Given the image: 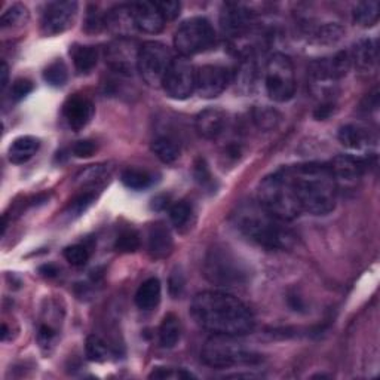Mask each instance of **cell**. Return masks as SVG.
Listing matches in <instances>:
<instances>
[{
	"label": "cell",
	"instance_id": "46",
	"mask_svg": "<svg viewBox=\"0 0 380 380\" xmlns=\"http://www.w3.org/2000/svg\"><path fill=\"white\" fill-rule=\"evenodd\" d=\"M39 270L43 276H48V278H54V276L58 275V269L54 265H45Z\"/></svg>",
	"mask_w": 380,
	"mask_h": 380
},
{
	"label": "cell",
	"instance_id": "24",
	"mask_svg": "<svg viewBox=\"0 0 380 380\" xmlns=\"http://www.w3.org/2000/svg\"><path fill=\"white\" fill-rule=\"evenodd\" d=\"M72 60L79 73H90L98 63L100 53L95 46L76 45L70 51Z\"/></svg>",
	"mask_w": 380,
	"mask_h": 380
},
{
	"label": "cell",
	"instance_id": "47",
	"mask_svg": "<svg viewBox=\"0 0 380 380\" xmlns=\"http://www.w3.org/2000/svg\"><path fill=\"white\" fill-rule=\"evenodd\" d=\"M0 75H2V80H0V83H2V90H5L6 85H8V76H9V68H8V64L5 61H2V68H0Z\"/></svg>",
	"mask_w": 380,
	"mask_h": 380
},
{
	"label": "cell",
	"instance_id": "16",
	"mask_svg": "<svg viewBox=\"0 0 380 380\" xmlns=\"http://www.w3.org/2000/svg\"><path fill=\"white\" fill-rule=\"evenodd\" d=\"M63 115L68 127L73 131H80L91 122L94 116V105L90 98L75 94L64 102Z\"/></svg>",
	"mask_w": 380,
	"mask_h": 380
},
{
	"label": "cell",
	"instance_id": "6",
	"mask_svg": "<svg viewBox=\"0 0 380 380\" xmlns=\"http://www.w3.org/2000/svg\"><path fill=\"white\" fill-rule=\"evenodd\" d=\"M232 336L214 334L205 343L202 361L213 369H231L236 366H253L262 361V357L246 349L243 344L233 340Z\"/></svg>",
	"mask_w": 380,
	"mask_h": 380
},
{
	"label": "cell",
	"instance_id": "37",
	"mask_svg": "<svg viewBox=\"0 0 380 380\" xmlns=\"http://www.w3.org/2000/svg\"><path fill=\"white\" fill-rule=\"evenodd\" d=\"M64 258L75 268H82L90 260V250L85 246L76 244L64 250Z\"/></svg>",
	"mask_w": 380,
	"mask_h": 380
},
{
	"label": "cell",
	"instance_id": "7",
	"mask_svg": "<svg viewBox=\"0 0 380 380\" xmlns=\"http://www.w3.org/2000/svg\"><path fill=\"white\" fill-rule=\"evenodd\" d=\"M265 86L270 100L285 102L296 94V73L291 60L276 53L269 57L265 67Z\"/></svg>",
	"mask_w": 380,
	"mask_h": 380
},
{
	"label": "cell",
	"instance_id": "42",
	"mask_svg": "<svg viewBox=\"0 0 380 380\" xmlns=\"http://www.w3.org/2000/svg\"><path fill=\"white\" fill-rule=\"evenodd\" d=\"M97 150V144L91 140H80V142H76L72 147V153L75 154L76 158H91L93 154L95 153Z\"/></svg>",
	"mask_w": 380,
	"mask_h": 380
},
{
	"label": "cell",
	"instance_id": "1",
	"mask_svg": "<svg viewBox=\"0 0 380 380\" xmlns=\"http://www.w3.org/2000/svg\"><path fill=\"white\" fill-rule=\"evenodd\" d=\"M192 315L206 332L239 337L253 332L254 317L238 297L221 291H204L192 302Z\"/></svg>",
	"mask_w": 380,
	"mask_h": 380
},
{
	"label": "cell",
	"instance_id": "13",
	"mask_svg": "<svg viewBox=\"0 0 380 380\" xmlns=\"http://www.w3.org/2000/svg\"><path fill=\"white\" fill-rule=\"evenodd\" d=\"M254 14L247 8L228 4L224 5L220 14V27L228 38L238 41L247 36L254 26Z\"/></svg>",
	"mask_w": 380,
	"mask_h": 380
},
{
	"label": "cell",
	"instance_id": "35",
	"mask_svg": "<svg viewBox=\"0 0 380 380\" xmlns=\"http://www.w3.org/2000/svg\"><path fill=\"white\" fill-rule=\"evenodd\" d=\"M43 79L51 85V86H63L67 79H68V72H67V67L63 61H54L53 64H49L45 72H43Z\"/></svg>",
	"mask_w": 380,
	"mask_h": 380
},
{
	"label": "cell",
	"instance_id": "23",
	"mask_svg": "<svg viewBox=\"0 0 380 380\" xmlns=\"http://www.w3.org/2000/svg\"><path fill=\"white\" fill-rule=\"evenodd\" d=\"M39 140L36 137H31V135H23L19 137L16 140H14V143L9 147V161L12 164H24L28 159L33 158V154H36V152L39 150Z\"/></svg>",
	"mask_w": 380,
	"mask_h": 380
},
{
	"label": "cell",
	"instance_id": "12",
	"mask_svg": "<svg viewBox=\"0 0 380 380\" xmlns=\"http://www.w3.org/2000/svg\"><path fill=\"white\" fill-rule=\"evenodd\" d=\"M231 83V72L223 65L206 64L196 68L195 91L202 98H216Z\"/></svg>",
	"mask_w": 380,
	"mask_h": 380
},
{
	"label": "cell",
	"instance_id": "34",
	"mask_svg": "<svg viewBox=\"0 0 380 380\" xmlns=\"http://www.w3.org/2000/svg\"><path fill=\"white\" fill-rule=\"evenodd\" d=\"M85 352H86V357H88V359L94 361V362H102V361H106L109 357L107 344L102 342L98 336H90L88 339H86Z\"/></svg>",
	"mask_w": 380,
	"mask_h": 380
},
{
	"label": "cell",
	"instance_id": "36",
	"mask_svg": "<svg viewBox=\"0 0 380 380\" xmlns=\"http://www.w3.org/2000/svg\"><path fill=\"white\" fill-rule=\"evenodd\" d=\"M115 248L120 253H134L140 248V235L134 229H127L119 233Z\"/></svg>",
	"mask_w": 380,
	"mask_h": 380
},
{
	"label": "cell",
	"instance_id": "33",
	"mask_svg": "<svg viewBox=\"0 0 380 380\" xmlns=\"http://www.w3.org/2000/svg\"><path fill=\"white\" fill-rule=\"evenodd\" d=\"M95 199H97L95 192H93V190H85L83 194L76 196L70 202V205H68V209L65 211L67 216L70 218H76V217L82 216L95 202Z\"/></svg>",
	"mask_w": 380,
	"mask_h": 380
},
{
	"label": "cell",
	"instance_id": "43",
	"mask_svg": "<svg viewBox=\"0 0 380 380\" xmlns=\"http://www.w3.org/2000/svg\"><path fill=\"white\" fill-rule=\"evenodd\" d=\"M157 5H158V9L161 11L162 16L167 21L176 20L180 14V9H181L180 2H157Z\"/></svg>",
	"mask_w": 380,
	"mask_h": 380
},
{
	"label": "cell",
	"instance_id": "29",
	"mask_svg": "<svg viewBox=\"0 0 380 380\" xmlns=\"http://www.w3.org/2000/svg\"><path fill=\"white\" fill-rule=\"evenodd\" d=\"M122 181L131 190H144L153 183V177L149 171L142 168H125L120 174Z\"/></svg>",
	"mask_w": 380,
	"mask_h": 380
},
{
	"label": "cell",
	"instance_id": "45",
	"mask_svg": "<svg viewBox=\"0 0 380 380\" xmlns=\"http://www.w3.org/2000/svg\"><path fill=\"white\" fill-rule=\"evenodd\" d=\"M195 177L201 184H206V183H211V174L209 168H206L204 161H198L195 164Z\"/></svg>",
	"mask_w": 380,
	"mask_h": 380
},
{
	"label": "cell",
	"instance_id": "9",
	"mask_svg": "<svg viewBox=\"0 0 380 380\" xmlns=\"http://www.w3.org/2000/svg\"><path fill=\"white\" fill-rule=\"evenodd\" d=\"M174 60L167 45L161 42H146L138 53L137 70L150 86H159Z\"/></svg>",
	"mask_w": 380,
	"mask_h": 380
},
{
	"label": "cell",
	"instance_id": "32",
	"mask_svg": "<svg viewBox=\"0 0 380 380\" xmlns=\"http://www.w3.org/2000/svg\"><path fill=\"white\" fill-rule=\"evenodd\" d=\"M30 19L28 9L24 5H12L4 15H2V27H21L27 24Z\"/></svg>",
	"mask_w": 380,
	"mask_h": 380
},
{
	"label": "cell",
	"instance_id": "22",
	"mask_svg": "<svg viewBox=\"0 0 380 380\" xmlns=\"http://www.w3.org/2000/svg\"><path fill=\"white\" fill-rule=\"evenodd\" d=\"M162 296V287L158 278H150L138 287L135 292V305L142 310H153L158 307Z\"/></svg>",
	"mask_w": 380,
	"mask_h": 380
},
{
	"label": "cell",
	"instance_id": "18",
	"mask_svg": "<svg viewBox=\"0 0 380 380\" xmlns=\"http://www.w3.org/2000/svg\"><path fill=\"white\" fill-rule=\"evenodd\" d=\"M196 131L205 140H218L226 132L229 117L221 109H206L196 116Z\"/></svg>",
	"mask_w": 380,
	"mask_h": 380
},
{
	"label": "cell",
	"instance_id": "2",
	"mask_svg": "<svg viewBox=\"0 0 380 380\" xmlns=\"http://www.w3.org/2000/svg\"><path fill=\"white\" fill-rule=\"evenodd\" d=\"M288 172L303 211L325 216L334 210L339 189L330 165L299 164L288 168Z\"/></svg>",
	"mask_w": 380,
	"mask_h": 380
},
{
	"label": "cell",
	"instance_id": "21",
	"mask_svg": "<svg viewBox=\"0 0 380 380\" xmlns=\"http://www.w3.org/2000/svg\"><path fill=\"white\" fill-rule=\"evenodd\" d=\"M351 58L361 72H373L377 65V41L361 39L355 45Z\"/></svg>",
	"mask_w": 380,
	"mask_h": 380
},
{
	"label": "cell",
	"instance_id": "26",
	"mask_svg": "<svg viewBox=\"0 0 380 380\" xmlns=\"http://www.w3.org/2000/svg\"><path fill=\"white\" fill-rule=\"evenodd\" d=\"M110 177V169L105 165H93L86 168L78 176V181L85 187V190H98L106 184Z\"/></svg>",
	"mask_w": 380,
	"mask_h": 380
},
{
	"label": "cell",
	"instance_id": "41",
	"mask_svg": "<svg viewBox=\"0 0 380 380\" xmlns=\"http://www.w3.org/2000/svg\"><path fill=\"white\" fill-rule=\"evenodd\" d=\"M33 91V83L28 79H16L12 83L11 95L14 101H20Z\"/></svg>",
	"mask_w": 380,
	"mask_h": 380
},
{
	"label": "cell",
	"instance_id": "19",
	"mask_svg": "<svg viewBox=\"0 0 380 380\" xmlns=\"http://www.w3.org/2000/svg\"><path fill=\"white\" fill-rule=\"evenodd\" d=\"M105 26L119 38H127L135 28L131 5H119L105 14Z\"/></svg>",
	"mask_w": 380,
	"mask_h": 380
},
{
	"label": "cell",
	"instance_id": "3",
	"mask_svg": "<svg viewBox=\"0 0 380 380\" xmlns=\"http://www.w3.org/2000/svg\"><path fill=\"white\" fill-rule=\"evenodd\" d=\"M233 223L241 233L266 250H288L296 241L285 221L258 202L241 204L233 213Z\"/></svg>",
	"mask_w": 380,
	"mask_h": 380
},
{
	"label": "cell",
	"instance_id": "20",
	"mask_svg": "<svg viewBox=\"0 0 380 380\" xmlns=\"http://www.w3.org/2000/svg\"><path fill=\"white\" fill-rule=\"evenodd\" d=\"M172 236L164 223H154L147 232V250L154 258H165L172 251Z\"/></svg>",
	"mask_w": 380,
	"mask_h": 380
},
{
	"label": "cell",
	"instance_id": "31",
	"mask_svg": "<svg viewBox=\"0 0 380 380\" xmlns=\"http://www.w3.org/2000/svg\"><path fill=\"white\" fill-rule=\"evenodd\" d=\"M354 21L361 27H371L379 20L377 2H361L354 8Z\"/></svg>",
	"mask_w": 380,
	"mask_h": 380
},
{
	"label": "cell",
	"instance_id": "10",
	"mask_svg": "<svg viewBox=\"0 0 380 380\" xmlns=\"http://www.w3.org/2000/svg\"><path fill=\"white\" fill-rule=\"evenodd\" d=\"M196 68L184 57L172 60L168 72L162 80V88L168 97L174 100H186L195 91Z\"/></svg>",
	"mask_w": 380,
	"mask_h": 380
},
{
	"label": "cell",
	"instance_id": "28",
	"mask_svg": "<svg viewBox=\"0 0 380 380\" xmlns=\"http://www.w3.org/2000/svg\"><path fill=\"white\" fill-rule=\"evenodd\" d=\"M181 337V324L174 314H168L159 327V343L164 348H174Z\"/></svg>",
	"mask_w": 380,
	"mask_h": 380
},
{
	"label": "cell",
	"instance_id": "17",
	"mask_svg": "<svg viewBox=\"0 0 380 380\" xmlns=\"http://www.w3.org/2000/svg\"><path fill=\"white\" fill-rule=\"evenodd\" d=\"M131 8L134 15V24L138 31L147 34H158L164 30L167 20L162 16L157 4L140 2L132 4Z\"/></svg>",
	"mask_w": 380,
	"mask_h": 380
},
{
	"label": "cell",
	"instance_id": "11",
	"mask_svg": "<svg viewBox=\"0 0 380 380\" xmlns=\"http://www.w3.org/2000/svg\"><path fill=\"white\" fill-rule=\"evenodd\" d=\"M140 48L128 38H119L106 48V63L119 75H132L137 68Z\"/></svg>",
	"mask_w": 380,
	"mask_h": 380
},
{
	"label": "cell",
	"instance_id": "8",
	"mask_svg": "<svg viewBox=\"0 0 380 380\" xmlns=\"http://www.w3.org/2000/svg\"><path fill=\"white\" fill-rule=\"evenodd\" d=\"M216 42V31L211 23L202 19V16H194L181 23L174 34V46L180 53V57H192L210 49Z\"/></svg>",
	"mask_w": 380,
	"mask_h": 380
},
{
	"label": "cell",
	"instance_id": "38",
	"mask_svg": "<svg viewBox=\"0 0 380 380\" xmlns=\"http://www.w3.org/2000/svg\"><path fill=\"white\" fill-rule=\"evenodd\" d=\"M342 36H343V28L334 23L324 24L322 27L317 28V31L314 33V38L320 43H334Z\"/></svg>",
	"mask_w": 380,
	"mask_h": 380
},
{
	"label": "cell",
	"instance_id": "25",
	"mask_svg": "<svg viewBox=\"0 0 380 380\" xmlns=\"http://www.w3.org/2000/svg\"><path fill=\"white\" fill-rule=\"evenodd\" d=\"M339 142L349 149H362L370 143V132L359 125H344L339 131Z\"/></svg>",
	"mask_w": 380,
	"mask_h": 380
},
{
	"label": "cell",
	"instance_id": "5",
	"mask_svg": "<svg viewBox=\"0 0 380 380\" xmlns=\"http://www.w3.org/2000/svg\"><path fill=\"white\" fill-rule=\"evenodd\" d=\"M206 280L218 287H239L248 281L250 270L241 258L226 247H214L204 262Z\"/></svg>",
	"mask_w": 380,
	"mask_h": 380
},
{
	"label": "cell",
	"instance_id": "15",
	"mask_svg": "<svg viewBox=\"0 0 380 380\" xmlns=\"http://www.w3.org/2000/svg\"><path fill=\"white\" fill-rule=\"evenodd\" d=\"M367 167L369 164L364 159L351 157V154H339V157H336L330 164L337 189L340 186L344 187L355 186L361 180L362 174L366 172Z\"/></svg>",
	"mask_w": 380,
	"mask_h": 380
},
{
	"label": "cell",
	"instance_id": "39",
	"mask_svg": "<svg viewBox=\"0 0 380 380\" xmlns=\"http://www.w3.org/2000/svg\"><path fill=\"white\" fill-rule=\"evenodd\" d=\"M56 339H57V332L54 330L51 325H46V324H42L39 327V332H38V342L41 344V349L46 354H49L51 348L54 347L56 343Z\"/></svg>",
	"mask_w": 380,
	"mask_h": 380
},
{
	"label": "cell",
	"instance_id": "4",
	"mask_svg": "<svg viewBox=\"0 0 380 380\" xmlns=\"http://www.w3.org/2000/svg\"><path fill=\"white\" fill-rule=\"evenodd\" d=\"M257 202L284 221L297 218L303 211L288 168L276 171L260 181L257 189Z\"/></svg>",
	"mask_w": 380,
	"mask_h": 380
},
{
	"label": "cell",
	"instance_id": "27",
	"mask_svg": "<svg viewBox=\"0 0 380 380\" xmlns=\"http://www.w3.org/2000/svg\"><path fill=\"white\" fill-rule=\"evenodd\" d=\"M152 152L157 154L158 159L164 164H174L180 158V146L174 138L171 137H157L152 143Z\"/></svg>",
	"mask_w": 380,
	"mask_h": 380
},
{
	"label": "cell",
	"instance_id": "30",
	"mask_svg": "<svg viewBox=\"0 0 380 380\" xmlns=\"http://www.w3.org/2000/svg\"><path fill=\"white\" fill-rule=\"evenodd\" d=\"M192 217H194V209L192 205L187 204L186 201L176 202L169 209V220L179 231L189 229L190 224H192Z\"/></svg>",
	"mask_w": 380,
	"mask_h": 380
},
{
	"label": "cell",
	"instance_id": "14",
	"mask_svg": "<svg viewBox=\"0 0 380 380\" xmlns=\"http://www.w3.org/2000/svg\"><path fill=\"white\" fill-rule=\"evenodd\" d=\"M78 14L76 2H53L49 4L42 15L41 27L46 36L63 33L73 26Z\"/></svg>",
	"mask_w": 380,
	"mask_h": 380
},
{
	"label": "cell",
	"instance_id": "44",
	"mask_svg": "<svg viewBox=\"0 0 380 380\" xmlns=\"http://www.w3.org/2000/svg\"><path fill=\"white\" fill-rule=\"evenodd\" d=\"M152 379H190L194 377L192 373H187L184 370H171V369H158L150 374Z\"/></svg>",
	"mask_w": 380,
	"mask_h": 380
},
{
	"label": "cell",
	"instance_id": "40",
	"mask_svg": "<svg viewBox=\"0 0 380 380\" xmlns=\"http://www.w3.org/2000/svg\"><path fill=\"white\" fill-rule=\"evenodd\" d=\"M85 28L88 30L90 33H98L102 28H106L105 15H100V12H97V8H90L88 15H86Z\"/></svg>",
	"mask_w": 380,
	"mask_h": 380
}]
</instances>
